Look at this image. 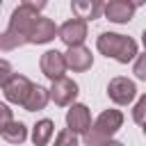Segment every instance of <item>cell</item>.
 Segmentation results:
<instances>
[{"mask_svg": "<svg viewBox=\"0 0 146 146\" xmlns=\"http://www.w3.org/2000/svg\"><path fill=\"white\" fill-rule=\"evenodd\" d=\"M0 135H2V139L9 141V144H23V141L27 139V128H25V123H21V121H11V123H7V125L0 128Z\"/></svg>", "mask_w": 146, "mask_h": 146, "instance_id": "9a60e30c", "label": "cell"}, {"mask_svg": "<svg viewBox=\"0 0 146 146\" xmlns=\"http://www.w3.org/2000/svg\"><path fill=\"white\" fill-rule=\"evenodd\" d=\"M132 73H135L137 80H146V52L144 55H137L135 66H132Z\"/></svg>", "mask_w": 146, "mask_h": 146, "instance_id": "d6986e66", "label": "cell"}, {"mask_svg": "<svg viewBox=\"0 0 146 146\" xmlns=\"http://www.w3.org/2000/svg\"><path fill=\"white\" fill-rule=\"evenodd\" d=\"M107 96H110V100L116 103V105H130V103L135 100V96H137V87H135V82H132L130 78L116 75V78H112L110 84H107Z\"/></svg>", "mask_w": 146, "mask_h": 146, "instance_id": "277c9868", "label": "cell"}, {"mask_svg": "<svg viewBox=\"0 0 146 146\" xmlns=\"http://www.w3.org/2000/svg\"><path fill=\"white\" fill-rule=\"evenodd\" d=\"M135 16V7L128 0H110L105 5V18L112 23H128Z\"/></svg>", "mask_w": 146, "mask_h": 146, "instance_id": "7c38bea8", "label": "cell"}, {"mask_svg": "<svg viewBox=\"0 0 146 146\" xmlns=\"http://www.w3.org/2000/svg\"><path fill=\"white\" fill-rule=\"evenodd\" d=\"M78 91H80L78 82L64 75V78L52 80V84H50V100L55 105H59V107H66V105H73V100L78 98Z\"/></svg>", "mask_w": 146, "mask_h": 146, "instance_id": "8992f818", "label": "cell"}, {"mask_svg": "<svg viewBox=\"0 0 146 146\" xmlns=\"http://www.w3.org/2000/svg\"><path fill=\"white\" fill-rule=\"evenodd\" d=\"M59 39L73 48V46H82L87 39V21L82 18H68L62 27H59Z\"/></svg>", "mask_w": 146, "mask_h": 146, "instance_id": "9c48e42d", "label": "cell"}, {"mask_svg": "<svg viewBox=\"0 0 146 146\" xmlns=\"http://www.w3.org/2000/svg\"><path fill=\"white\" fill-rule=\"evenodd\" d=\"M66 125H68V130H73L75 135H87L89 130H91V112H89V107L87 105H82V103H73L71 107H68V112H66Z\"/></svg>", "mask_w": 146, "mask_h": 146, "instance_id": "52a82bcc", "label": "cell"}, {"mask_svg": "<svg viewBox=\"0 0 146 146\" xmlns=\"http://www.w3.org/2000/svg\"><path fill=\"white\" fill-rule=\"evenodd\" d=\"M103 146H123V144H121V141H114V139H110V141H107V144H103Z\"/></svg>", "mask_w": 146, "mask_h": 146, "instance_id": "cb8c5ba5", "label": "cell"}, {"mask_svg": "<svg viewBox=\"0 0 146 146\" xmlns=\"http://www.w3.org/2000/svg\"><path fill=\"white\" fill-rule=\"evenodd\" d=\"M0 71H2V75H0V84H5V82L14 75V73H11V66H9V62H7V59H2V62H0Z\"/></svg>", "mask_w": 146, "mask_h": 146, "instance_id": "ffe728a7", "label": "cell"}, {"mask_svg": "<svg viewBox=\"0 0 146 146\" xmlns=\"http://www.w3.org/2000/svg\"><path fill=\"white\" fill-rule=\"evenodd\" d=\"M52 132H55V123H52L50 119L36 121V125L32 128V144H34V146H46V144L50 141Z\"/></svg>", "mask_w": 146, "mask_h": 146, "instance_id": "2e32d148", "label": "cell"}, {"mask_svg": "<svg viewBox=\"0 0 146 146\" xmlns=\"http://www.w3.org/2000/svg\"><path fill=\"white\" fill-rule=\"evenodd\" d=\"M21 5H25V7H32V9L41 11V9L48 5V0H21Z\"/></svg>", "mask_w": 146, "mask_h": 146, "instance_id": "44dd1931", "label": "cell"}, {"mask_svg": "<svg viewBox=\"0 0 146 146\" xmlns=\"http://www.w3.org/2000/svg\"><path fill=\"white\" fill-rule=\"evenodd\" d=\"M141 130H144V137H146V125H141Z\"/></svg>", "mask_w": 146, "mask_h": 146, "instance_id": "484cf974", "label": "cell"}, {"mask_svg": "<svg viewBox=\"0 0 146 146\" xmlns=\"http://www.w3.org/2000/svg\"><path fill=\"white\" fill-rule=\"evenodd\" d=\"M52 146H80L78 144V135L73 132V130H62V132H57V137H55V144Z\"/></svg>", "mask_w": 146, "mask_h": 146, "instance_id": "e0dca14e", "label": "cell"}, {"mask_svg": "<svg viewBox=\"0 0 146 146\" xmlns=\"http://www.w3.org/2000/svg\"><path fill=\"white\" fill-rule=\"evenodd\" d=\"M39 18H41V16H39L36 9L25 7V5L16 7V9L11 11V18H9L7 30H5L2 36H0V48H2L5 52H9V50H14V48H18V46L30 43L32 27L36 25Z\"/></svg>", "mask_w": 146, "mask_h": 146, "instance_id": "6da1fadb", "label": "cell"}, {"mask_svg": "<svg viewBox=\"0 0 146 146\" xmlns=\"http://www.w3.org/2000/svg\"><path fill=\"white\" fill-rule=\"evenodd\" d=\"M0 114H2V123H0V128L7 125V123H11V110H9L7 105H0Z\"/></svg>", "mask_w": 146, "mask_h": 146, "instance_id": "7402d4cb", "label": "cell"}, {"mask_svg": "<svg viewBox=\"0 0 146 146\" xmlns=\"http://www.w3.org/2000/svg\"><path fill=\"white\" fill-rule=\"evenodd\" d=\"M48 100H50V89H46L41 84H34L32 91H30V96L23 103V110L25 112H39V110H43L48 105Z\"/></svg>", "mask_w": 146, "mask_h": 146, "instance_id": "5bb4252c", "label": "cell"}, {"mask_svg": "<svg viewBox=\"0 0 146 146\" xmlns=\"http://www.w3.org/2000/svg\"><path fill=\"white\" fill-rule=\"evenodd\" d=\"M59 34V27L50 21V18H46V16H41L39 21H36V25L32 27V34H30V43H48V41H52L55 36Z\"/></svg>", "mask_w": 146, "mask_h": 146, "instance_id": "4fadbf2b", "label": "cell"}, {"mask_svg": "<svg viewBox=\"0 0 146 146\" xmlns=\"http://www.w3.org/2000/svg\"><path fill=\"white\" fill-rule=\"evenodd\" d=\"M96 48L100 55L116 59L119 64H128L132 59H137V41L125 36V34H116V32H103L96 39Z\"/></svg>", "mask_w": 146, "mask_h": 146, "instance_id": "7a4b0ae2", "label": "cell"}, {"mask_svg": "<svg viewBox=\"0 0 146 146\" xmlns=\"http://www.w3.org/2000/svg\"><path fill=\"white\" fill-rule=\"evenodd\" d=\"M132 119H135V123L146 125V94L135 103V107H132Z\"/></svg>", "mask_w": 146, "mask_h": 146, "instance_id": "ac0fdd59", "label": "cell"}, {"mask_svg": "<svg viewBox=\"0 0 146 146\" xmlns=\"http://www.w3.org/2000/svg\"><path fill=\"white\" fill-rule=\"evenodd\" d=\"M121 125H123V114L119 110H105V112H100L98 119L94 121L91 130L84 135V146H103V144H107L119 132Z\"/></svg>", "mask_w": 146, "mask_h": 146, "instance_id": "3957f363", "label": "cell"}, {"mask_svg": "<svg viewBox=\"0 0 146 146\" xmlns=\"http://www.w3.org/2000/svg\"><path fill=\"white\" fill-rule=\"evenodd\" d=\"M64 57H66V66H68L71 71H75V73L89 71L91 64H94V55H91V50L84 48V46H73V48H68V50L64 52Z\"/></svg>", "mask_w": 146, "mask_h": 146, "instance_id": "8fae6325", "label": "cell"}, {"mask_svg": "<svg viewBox=\"0 0 146 146\" xmlns=\"http://www.w3.org/2000/svg\"><path fill=\"white\" fill-rule=\"evenodd\" d=\"M105 0H71V11L75 18L96 21L105 14Z\"/></svg>", "mask_w": 146, "mask_h": 146, "instance_id": "30bf717a", "label": "cell"}, {"mask_svg": "<svg viewBox=\"0 0 146 146\" xmlns=\"http://www.w3.org/2000/svg\"><path fill=\"white\" fill-rule=\"evenodd\" d=\"M128 2H130L135 9H137V7H141V5H146V0H128Z\"/></svg>", "mask_w": 146, "mask_h": 146, "instance_id": "603a6c76", "label": "cell"}, {"mask_svg": "<svg viewBox=\"0 0 146 146\" xmlns=\"http://www.w3.org/2000/svg\"><path fill=\"white\" fill-rule=\"evenodd\" d=\"M32 87H34V84L30 82V78H25V75H21V73H14V75L2 84V94H5V98H7L9 103H16V105L23 107V103H25V98L30 96Z\"/></svg>", "mask_w": 146, "mask_h": 146, "instance_id": "5b68a950", "label": "cell"}, {"mask_svg": "<svg viewBox=\"0 0 146 146\" xmlns=\"http://www.w3.org/2000/svg\"><path fill=\"white\" fill-rule=\"evenodd\" d=\"M141 43H144V48H146V30L141 32Z\"/></svg>", "mask_w": 146, "mask_h": 146, "instance_id": "d4e9b609", "label": "cell"}, {"mask_svg": "<svg viewBox=\"0 0 146 146\" xmlns=\"http://www.w3.org/2000/svg\"><path fill=\"white\" fill-rule=\"evenodd\" d=\"M39 66H41V73L48 78V80H57V78H64V71L68 68L66 66V57L64 52L59 50H46L39 59Z\"/></svg>", "mask_w": 146, "mask_h": 146, "instance_id": "ba28073f", "label": "cell"}]
</instances>
